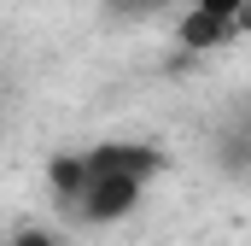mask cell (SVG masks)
Masks as SVG:
<instances>
[{"label": "cell", "mask_w": 251, "mask_h": 246, "mask_svg": "<svg viewBox=\"0 0 251 246\" xmlns=\"http://www.w3.org/2000/svg\"><path fill=\"white\" fill-rule=\"evenodd\" d=\"M251 12V0H193V12H187V35L193 47H210V41H222L240 18Z\"/></svg>", "instance_id": "obj_2"}, {"label": "cell", "mask_w": 251, "mask_h": 246, "mask_svg": "<svg viewBox=\"0 0 251 246\" xmlns=\"http://www.w3.org/2000/svg\"><path fill=\"white\" fill-rule=\"evenodd\" d=\"M158 170H164V153L152 141H100V147L53 164V193L76 223L105 229V223H123L146 199Z\"/></svg>", "instance_id": "obj_1"}, {"label": "cell", "mask_w": 251, "mask_h": 246, "mask_svg": "<svg viewBox=\"0 0 251 246\" xmlns=\"http://www.w3.org/2000/svg\"><path fill=\"white\" fill-rule=\"evenodd\" d=\"M117 18H158L164 6H176V0H105Z\"/></svg>", "instance_id": "obj_3"}, {"label": "cell", "mask_w": 251, "mask_h": 246, "mask_svg": "<svg viewBox=\"0 0 251 246\" xmlns=\"http://www.w3.org/2000/svg\"><path fill=\"white\" fill-rule=\"evenodd\" d=\"M6 246H64V235L59 229H18Z\"/></svg>", "instance_id": "obj_4"}]
</instances>
